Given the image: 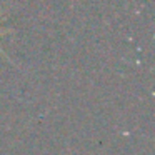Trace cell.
Masks as SVG:
<instances>
[{
	"mask_svg": "<svg viewBox=\"0 0 155 155\" xmlns=\"http://www.w3.org/2000/svg\"><path fill=\"white\" fill-rule=\"evenodd\" d=\"M2 34H4V32H0V35H2Z\"/></svg>",
	"mask_w": 155,
	"mask_h": 155,
	"instance_id": "cell-1",
	"label": "cell"
}]
</instances>
